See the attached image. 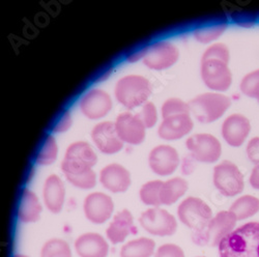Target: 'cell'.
I'll use <instances>...</instances> for the list:
<instances>
[{
  "mask_svg": "<svg viewBox=\"0 0 259 257\" xmlns=\"http://www.w3.org/2000/svg\"><path fill=\"white\" fill-rule=\"evenodd\" d=\"M97 161L98 157L88 142H74L67 149L61 170L73 186L84 190L93 189L97 184V177L93 170Z\"/></svg>",
  "mask_w": 259,
  "mask_h": 257,
  "instance_id": "cell-1",
  "label": "cell"
},
{
  "mask_svg": "<svg viewBox=\"0 0 259 257\" xmlns=\"http://www.w3.org/2000/svg\"><path fill=\"white\" fill-rule=\"evenodd\" d=\"M220 257H259V222L234 229L218 246Z\"/></svg>",
  "mask_w": 259,
  "mask_h": 257,
  "instance_id": "cell-2",
  "label": "cell"
},
{
  "mask_svg": "<svg viewBox=\"0 0 259 257\" xmlns=\"http://www.w3.org/2000/svg\"><path fill=\"white\" fill-rule=\"evenodd\" d=\"M115 98L127 109H134L146 103L152 95L149 81L137 75H128L119 79L115 85Z\"/></svg>",
  "mask_w": 259,
  "mask_h": 257,
  "instance_id": "cell-3",
  "label": "cell"
},
{
  "mask_svg": "<svg viewBox=\"0 0 259 257\" xmlns=\"http://www.w3.org/2000/svg\"><path fill=\"white\" fill-rule=\"evenodd\" d=\"M188 104L191 113L199 122L210 123L224 115L231 105V100L218 93H206L194 98Z\"/></svg>",
  "mask_w": 259,
  "mask_h": 257,
  "instance_id": "cell-4",
  "label": "cell"
},
{
  "mask_svg": "<svg viewBox=\"0 0 259 257\" xmlns=\"http://www.w3.org/2000/svg\"><path fill=\"white\" fill-rule=\"evenodd\" d=\"M178 215L182 223L192 229V239H194L204 231L212 218V211L200 198L188 197L180 204Z\"/></svg>",
  "mask_w": 259,
  "mask_h": 257,
  "instance_id": "cell-5",
  "label": "cell"
},
{
  "mask_svg": "<svg viewBox=\"0 0 259 257\" xmlns=\"http://www.w3.org/2000/svg\"><path fill=\"white\" fill-rule=\"evenodd\" d=\"M236 222L235 217L229 210H222L211 218L200 235L192 240L199 246H219L221 241L234 230Z\"/></svg>",
  "mask_w": 259,
  "mask_h": 257,
  "instance_id": "cell-6",
  "label": "cell"
},
{
  "mask_svg": "<svg viewBox=\"0 0 259 257\" xmlns=\"http://www.w3.org/2000/svg\"><path fill=\"white\" fill-rule=\"evenodd\" d=\"M213 185L222 195L227 197L240 194L245 187L242 173L230 161H223L213 168Z\"/></svg>",
  "mask_w": 259,
  "mask_h": 257,
  "instance_id": "cell-7",
  "label": "cell"
},
{
  "mask_svg": "<svg viewBox=\"0 0 259 257\" xmlns=\"http://www.w3.org/2000/svg\"><path fill=\"white\" fill-rule=\"evenodd\" d=\"M139 223L145 231L157 237L174 235L178 229V222L175 216L160 207H152L142 212Z\"/></svg>",
  "mask_w": 259,
  "mask_h": 257,
  "instance_id": "cell-8",
  "label": "cell"
},
{
  "mask_svg": "<svg viewBox=\"0 0 259 257\" xmlns=\"http://www.w3.org/2000/svg\"><path fill=\"white\" fill-rule=\"evenodd\" d=\"M179 49L170 41H158L143 52V63L148 69L162 71L171 68L179 60Z\"/></svg>",
  "mask_w": 259,
  "mask_h": 257,
  "instance_id": "cell-9",
  "label": "cell"
},
{
  "mask_svg": "<svg viewBox=\"0 0 259 257\" xmlns=\"http://www.w3.org/2000/svg\"><path fill=\"white\" fill-rule=\"evenodd\" d=\"M201 78L206 87L214 92H225L232 83L228 63L220 59L201 60Z\"/></svg>",
  "mask_w": 259,
  "mask_h": 257,
  "instance_id": "cell-10",
  "label": "cell"
},
{
  "mask_svg": "<svg viewBox=\"0 0 259 257\" xmlns=\"http://www.w3.org/2000/svg\"><path fill=\"white\" fill-rule=\"evenodd\" d=\"M187 148L195 161L202 163H214L222 154L220 141L210 134H195L187 140Z\"/></svg>",
  "mask_w": 259,
  "mask_h": 257,
  "instance_id": "cell-11",
  "label": "cell"
},
{
  "mask_svg": "<svg viewBox=\"0 0 259 257\" xmlns=\"http://www.w3.org/2000/svg\"><path fill=\"white\" fill-rule=\"evenodd\" d=\"M149 167L154 173L161 177L170 176L180 165V156L177 149L170 145H158L148 157Z\"/></svg>",
  "mask_w": 259,
  "mask_h": 257,
  "instance_id": "cell-12",
  "label": "cell"
},
{
  "mask_svg": "<svg viewBox=\"0 0 259 257\" xmlns=\"http://www.w3.org/2000/svg\"><path fill=\"white\" fill-rule=\"evenodd\" d=\"M83 208L86 218L91 222L94 224H103L110 219L114 209V203L110 196L101 192H95L85 198Z\"/></svg>",
  "mask_w": 259,
  "mask_h": 257,
  "instance_id": "cell-13",
  "label": "cell"
},
{
  "mask_svg": "<svg viewBox=\"0 0 259 257\" xmlns=\"http://www.w3.org/2000/svg\"><path fill=\"white\" fill-rule=\"evenodd\" d=\"M117 134L121 141L132 145H138L145 139V125L136 114L123 112L119 114L115 121Z\"/></svg>",
  "mask_w": 259,
  "mask_h": 257,
  "instance_id": "cell-14",
  "label": "cell"
},
{
  "mask_svg": "<svg viewBox=\"0 0 259 257\" xmlns=\"http://www.w3.org/2000/svg\"><path fill=\"white\" fill-rule=\"evenodd\" d=\"M112 108V100L106 92L92 90L80 101L82 113L90 119H100L106 116Z\"/></svg>",
  "mask_w": 259,
  "mask_h": 257,
  "instance_id": "cell-15",
  "label": "cell"
},
{
  "mask_svg": "<svg viewBox=\"0 0 259 257\" xmlns=\"http://www.w3.org/2000/svg\"><path fill=\"white\" fill-rule=\"evenodd\" d=\"M92 138L100 152L107 155L116 154L123 147V142L117 134L115 123L111 121L98 123L93 128Z\"/></svg>",
  "mask_w": 259,
  "mask_h": 257,
  "instance_id": "cell-16",
  "label": "cell"
},
{
  "mask_svg": "<svg viewBox=\"0 0 259 257\" xmlns=\"http://www.w3.org/2000/svg\"><path fill=\"white\" fill-rule=\"evenodd\" d=\"M191 113H178L163 117V121L158 130L160 138L168 141L181 139L193 130Z\"/></svg>",
  "mask_w": 259,
  "mask_h": 257,
  "instance_id": "cell-17",
  "label": "cell"
},
{
  "mask_svg": "<svg viewBox=\"0 0 259 257\" xmlns=\"http://www.w3.org/2000/svg\"><path fill=\"white\" fill-rule=\"evenodd\" d=\"M251 132L250 120L242 114H231L222 124V136L233 147L243 145Z\"/></svg>",
  "mask_w": 259,
  "mask_h": 257,
  "instance_id": "cell-18",
  "label": "cell"
},
{
  "mask_svg": "<svg viewBox=\"0 0 259 257\" xmlns=\"http://www.w3.org/2000/svg\"><path fill=\"white\" fill-rule=\"evenodd\" d=\"M100 182L107 190L113 193H123L131 185V175L123 166L110 164L101 170Z\"/></svg>",
  "mask_w": 259,
  "mask_h": 257,
  "instance_id": "cell-19",
  "label": "cell"
},
{
  "mask_svg": "<svg viewBox=\"0 0 259 257\" xmlns=\"http://www.w3.org/2000/svg\"><path fill=\"white\" fill-rule=\"evenodd\" d=\"M137 232V228L134 225V219L131 211L122 209L114 216L113 221L108 226L106 235L108 240L116 245L122 243L130 234Z\"/></svg>",
  "mask_w": 259,
  "mask_h": 257,
  "instance_id": "cell-20",
  "label": "cell"
},
{
  "mask_svg": "<svg viewBox=\"0 0 259 257\" xmlns=\"http://www.w3.org/2000/svg\"><path fill=\"white\" fill-rule=\"evenodd\" d=\"M75 249L80 257H107L109 245L99 233H84L76 240Z\"/></svg>",
  "mask_w": 259,
  "mask_h": 257,
  "instance_id": "cell-21",
  "label": "cell"
},
{
  "mask_svg": "<svg viewBox=\"0 0 259 257\" xmlns=\"http://www.w3.org/2000/svg\"><path fill=\"white\" fill-rule=\"evenodd\" d=\"M42 197L46 207L53 213H58L63 206L64 197H66V189L61 179L56 175H51L47 178Z\"/></svg>",
  "mask_w": 259,
  "mask_h": 257,
  "instance_id": "cell-22",
  "label": "cell"
},
{
  "mask_svg": "<svg viewBox=\"0 0 259 257\" xmlns=\"http://www.w3.org/2000/svg\"><path fill=\"white\" fill-rule=\"evenodd\" d=\"M41 212V205L37 196L30 190H24L21 196L18 218L21 222L32 223L39 220Z\"/></svg>",
  "mask_w": 259,
  "mask_h": 257,
  "instance_id": "cell-23",
  "label": "cell"
},
{
  "mask_svg": "<svg viewBox=\"0 0 259 257\" xmlns=\"http://www.w3.org/2000/svg\"><path fill=\"white\" fill-rule=\"evenodd\" d=\"M188 183L184 179L175 178L163 183L160 199L164 205H171L182 198L188 191Z\"/></svg>",
  "mask_w": 259,
  "mask_h": 257,
  "instance_id": "cell-24",
  "label": "cell"
},
{
  "mask_svg": "<svg viewBox=\"0 0 259 257\" xmlns=\"http://www.w3.org/2000/svg\"><path fill=\"white\" fill-rule=\"evenodd\" d=\"M229 211L235 217L236 221L246 220L259 211V199L251 195L242 196L231 204Z\"/></svg>",
  "mask_w": 259,
  "mask_h": 257,
  "instance_id": "cell-25",
  "label": "cell"
},
{
  "mask_svg": "<svg viewBox=\"0 0 259 257\" xmlns=\"http://www.w3.org/2000/svg\"><path fill=\"white\" fill-rule=\"evenodd\" d=\"M156 243L148 238L130 241L120 250V257H152Z\"/></svg>",
  "mask_w": 259,
  "mask_h": 257,
  "instance_id": "cell-26",
  "label": "cell"
},
{
  "mask_svg": "<svg viewBox=\"0 0 259 257\" xmlns=\"http://www.w3.org/2000/svg\"><path fill=\"white\" fill-rule=\"evenodd\" d=\"M164 182L161 181H153L144 184L139 192V196L141 201L150 206L159 207L162 205L160 199V193Z\"/></svg>",
  "mask_w": 259,
  "mask_h": 257,
  "instance_id": "cell-27",
  "label": "cell"
},
{
  "mask_svg": "<svg viewBox=\"0 0 259 257\" xmlns=\"http://www.w3.org/2000/svg\"><path fill=\"white\" fill-rule=\"evenodd\" d=\"M58 147L55 138L52 135L46 137L42 146L35 158V162L38 165H50L57 159Z\"/></svg>",
  "mask_w": 259,
  "mask_h": 257,
  "instance_id": "cell-28",
  "label": "cell"
},
{
  "mask_svg": "<svg viewBox=\"0 0 259 257\" xmlns=\"http://www.w3.org/2000/svg\"><path fill=\"white\" fill-rule=\"evenodd\" d=\"M40 257H72V252L66 241L52 239L42 246Z\"/></svg>",
  "mask_w": 259,
  "mask_h": 257,
  "instance_id": "cell-29",
  "label": "cell"
},
{
  "mask_svg": "<svg viewBox=\"0 0 259 257\" xmlns=\"http://www.w3.org/2000/svg\"><path fill=\"white\" fill-rule=\"evenodd\" d=\"M240 88L244 95L259 101V70L247 74L243 78Z\"/></svg>",
  "mask_w": 259,
  "mask_h": 257,
  "instance_id": "cell-30",
  "label": "cell"
},
{
  "mask_svg": "<svg viewBox=\"0 0 259 257\" xmlns=\"http://www.w3.org/2000/svg\"><path fill=\"white\" fill-rule=\"evenodd\" d=\"M226 24H218L210 27L199 28L194 31V37H195L199 42H202V44H207V42H210L220 37L226 30Z\"/></svg>",
  "mask_w": 259,
  "mask_h": 257,
  "instance_id": "cell-31",
  "label": "cell"
},
{
  "mask_svg": "<svg viewBox=\"0 0 259 257\" xmlns=\"http://www.w3.org/2000/svg\"><path fill=\"white\" fill-rule=\"evenodd\" d=\"M178 113H191L188 103L181 99H169L162 106V116H168Z\"/></svg>",
  "mask_w": 259,
  "mask_h": 257,
  "instance_id": "cell-32",
  "label": "cell"
},
{
  "mask_svg": "<svg viewBox=\"0 0 259 257\" xmlns=\"http://www.w3.org/2000/svg\"><path fill=\"white\" fill-rule=\"evenodd\" d=\"M230 54L228 47L224 44H221V42H218V44H213L209 48L205 50V52L202 55L201 60H206V59H220L225 62H229Z\"/></svg>",
  "mask_w": 259,
  "mask_h": 257,
  "instance_id": "cell-33",
  "label": "cell"
},
{
  "mask_svg": "<svg viewBox=\"0 0 259 257\" xmlns=\"http://www.w3.org/2000/svg\"><path fill=\"white\" fill-rule=\"evenodd\" d=\"M146 128L153 127L158 121V111L154 103L146 102L143 105L142 110L137 114Z\"/></svg>",
  "mask_w": 259,
  "mask_h": 257,
  "instance_id": "cell-34",
  "label": "cell"
},
{
  "mask_svg": "<svg viewBox=\"0 0 259 257\" xmlns=\"http://www.w3.org/2000/svg\"><path fill=\"white\" fill-rule=\"evenodd\" d=\"M155 257H185V253L178 245L165 244L157 250Z\"/></svg>",
  "mask_w": 259,
  "mask_h": 257,
  "instance_id": "cell-35",
  "label": "cell"
},
{
  "mask_svg": "<svg viewBox=\"0 0 259 257\" xmlns=\"http://www.w3.org/2000/svg\"><path fill=\"white\" fill-rule=\"evenodd\" d=\"M247 155L253 164L256 166L259 165V137H254L249 141L247 145Z\"/></svg>",
  "mask_w": 259,
  "mask_h": 257,
  "instance_id": "cell-36",
  "label": "cell"
},
{
  "mask_svg": "<svg viewBox=\"0 0 259 257\" xmlns=\"http://www.w3.org/2000/svg\"><path fill=\"white\" fill-rule=\"evenodd\" d=\"M71 124H72V116H71L70 112L67 111V112H64L62 117L55 124V126L53 127V131L54 132H60V133L66 132L67 130H69Z\"/></svg>",
  "mask_w": 259,
  "mask_h": 257,
  "instance_id": "cell-37",
  "label": "cell"
},
{
  "mask_svg": "<svg viewBox=\"0 0 259 257\" xmlns=\"http://www.w3.org/2000/svg\"><path fill=\"white\" fill-rule=\"evenodd\" d=\"M250 185L256 189L259 190V165L255 166L252 170V174L250 177Z\"/></svg>",
  "mask_w": 259,
  "mask_h": 257,
  "instance_id": "cell-38",
  "label": "cell"
},
{
  "mask_svg": "<svg viewBox=\"0 0 259 257\" xmlns=\"http://www.w3.org/2000/svg\"><path fill=\"white\" fill-rule=\"evenodd\" d=\"M14 257H29V256H26V255H22V254H17V255H15Z\"/></svg>",
  "mask_w": 259,
  "mask_h": 257,
  "instance_id": "cell-39",
  "label": "cell"
},
{
  "mask_svg": "<svg viewBox=\"0 0 259 257\" xmlns=\"http://www.w3.org/2000/svg\"><path fill=\"white\" fill-rule=\"evenodd\" d=\"M198 257H204V256H198Z\"/></svg>",
  "mask_w": 259,
  "mask_h": 257,
  "instance_id": "cell-40",
  "label": "cell"
},
{
  "mask_svg": "<svg viewBox=\"0 0 259 257\" xmlns=\"http://www.w3.org/2000/svg\"><path fill=\"white\" fill-rule=\"evenodd\" d=\"M258 103H259V101H258Z\"/></svg>",
  "mask_w": 259,
  "mask_h": 257,
  "instance_id": "cell-41",
  "label": "cell"
}]
</instances>
